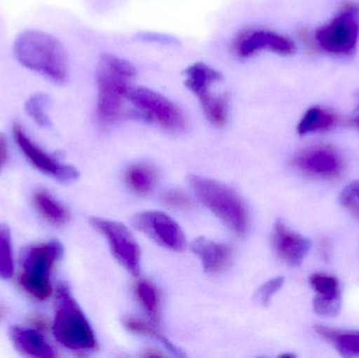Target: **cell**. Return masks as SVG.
<instances>
[{"label": "cell", "mask_w": 359, "mask_h": 358, "mask_svg": "<svg viewBox=\"0 0 359 358\" xmlns=\"http://www.w3.org/2000/svg\"><path fill=\"white\" fill-rule=\"evenodd\" d=\"M48 102V97L46 94H36L25 103V111L27 115L42 128L50 125V119L46 111Z\"/></svg>", "instance_id": "cell-25"}, {"label": "cell", "mask_w": 359, "mask_h": 358, "mask_svg": "<svg viewBox=\"0 0 359 358\" xmlns=\"http://www.w3.org/2000/svg\"><path fill=\"white\" fill-rule=\"evenodd\" d=\"M191 250L200 258L203 268L209 275H217L229 268L233 252L226 244L198 237L191 243Z\"/></svg>", "instance_id": "cell-15"}, {"label": "cell", "mask_w": 359, "mask_h": 358, "mask_svg": "<svg viewBox=\"0 0 359 358\" xmlns=\"http://www.w3.org/2000/svg\"><path fill=\"white\" fill-rule=\"evenodd\" d=\"M273 246L283 262L289 266L297 267L309 254L311 244L309 240L291 230L284 222L278 220L274 225Z\"/></svg>", "instance_id": "cell-14"}, {"label": "cell", "mask_w": 359, "mask_h": 358, "mask_svg": "<svg viewBox=\"0 0 359 358\" xmlns=\"http://www.w3.org/2000/svg\"><path fill=\"white\" fill-rule=\"evenodd\" d=\"M126 100L143 117L156 122L166 132L181 134L187 128V120L178 105L156 90L143 86H130L126 92Z\"/></svg>", "instance_id": "cell-7"}, {"label": "cell", "mask_w": 359, "mask_h": 358, "mask_svg": "<svg viewBox=\"0 0 359 358\" xmlns=\"http://www.w3.org/2000/svg\"><path fill=\"white\" fill-rule=\"evenodd\" d=\"M320 248H322V254L325 260H329L331 256V246L328 240H323L322 243H320Z\"/></svg>", "instance_id": "cell-32"}, {"label": "cell", "mask_w": 359, "mask_h": 358, "mask_svg": "<svg viewBox=\"0 0 359 358\" xmlns=\"http://www.w3.org/2000/svg\"><path fill=\"white\" fill-rule=\"evenodd\" d=\"M234 50L242 58H248L263 50L289 56L297 50V46L291 38L282 34L268 29H250L238 36Z\"/></svg>", "instance_id": "cell-11"}, {"label": "cell", "mask_w": 359, "mask_h": 358, "mask_svg": "<svg viewBox=\"0 0 359 358\" xmlns=\"http://www.w3.org/2000/svg\"><path fill=\"white\" fill-rule=\"evenodd\" d=\"M6 315V310H4V308H2L1 306H0V319H2V317Z\"/></svg>", "instance_id": "cell-33"}, {"label": "cell", "mask_w": 359, "mask_h": 358, "mask_svg": "<svg viewBox=\"0 0 359 358\" xmlns=\"http://www.w3.org/2000/svg\"><path fill=\"white\" fill-rule=\"evenodd\" d=\"M316 331L327 340L333 343L341 357H359V331L333 329L325 326H316Z\"/></svg>", "instance_id": "cell-17"}, {"label": "cell", "mask_w": 359, "mask_h": 358, "mask_svg": "<svg viewBox=\"0 0 359 358\" xmlns=\"http://www.w3.org/2000/svg\"><path fill=\"white\" fill-rule=\"evenodd\" d=\"M133 224L162 247L174 252L185 249L186 237L183 230L176 221L163 212H140L133 218Z\"/></svg>", "instance_id": "cell-10"}, {"label": "cell", "mask_w": 359, "mask_h": 358, "mask_svg": "<svg viewBox=\"0 0 359 358\" xmlns=\"http://www.w3.org/2000/svg\"><path fill=\"white\" fill-rule=\"evenodd\" d=\"M163 202L168 207L177 210H188L192 207V202L185 193L178 191H170L163 195Z\"/></svg>", "instance_id": "cell-29"}, {"label": "cell", "mask_w": 359, "mask_h": 358, "mask_svg": "<svg viewBox=\"0 0 359 358\" xmlns=\"http://www.w3.org/2000/svg\"><path fill=\"white\" fill-rule=\"evenodd\" d=\"M135 76L136 69L128 60L111 54L101 57L96 71L97 116L103 125L114 123L123 115L126 92Z\"/></svg>", "instance_id": "cell-2"}, {"label": "cell", "mask_w": 359, "mask_h": 358, "mask_svg": "<svg viewBox=\"0 0 359 358\" xmlns=\"http://www.w3.org/2000/svg\"><path fill=\"white\" fill-rule=\"evenodd\" d=\"M53 332L55 338L69 350L92 351L97 348L96 336L90 323L69 287L63 284L56 292Z\"/></svg>", "instance_id": "cell-4"}, {"label": "cell", "mask_w": 359, "mask_h": 358, "mask_svg": "<svg viewBox=\"0 0 359 358\" xmlns=\"http://www.w3.org/2000/svg\"><path fill=\"white\" fill-rule=\"evenodd\" d=\"M359 40V6L347 4L328 25L316 32L320 50L337 56H348L356 50Z\"/></svg>", "instance_id": "cell-8"}, {"label": "cell", "mask_w": 359, "mask_h": 358, "mask_svg": "<svg viewBox=\"0 0 359 358\" xmlns=\"http://www.w3.org/2000/svg\"><path fill=\"white\" fill-rule=\"evenodd\" d=\"M13 135L22 153L40 172L50 174L60 182L65 183L73 182L79 178V172L75 167L58 163L39 147L36 146L18 124H15L13 128Z\"/></svg>", "instance_id": "cell-12"}, {"label": "cell", "mask_w": 359, "mask_h": 358, "mask_svg": "<svg viewBox=\"0 0 359 358\" xmlns=\"http://www.w3.org/2000/svg\"><path fill=\"white\" fill-rule=\"evenodd\" d=\"M17 60L32 71L57 84H65L69 78L67 50L56 38L40 31H27L15 40Z\"/></svg>", "instance_id": "cell-1"}, {"label": "cell", "mask_w": 359, "mask_h": 358, "mask_svg": "<svg viewBox=\"0 0 359 358\" xmlns=\"http://www.w3.org/2000/svg\"><path fill=\"white\" fill-rule=\"evenodd\" d=\"M63 256L60 242L50 241L29 246L20 254L19 285L36 300L46 301L52 294L50 273L57 261Z\"/></svg>", "instance_id": "cell-5"}, {"label": "cell", "mask_w": 359, "mask_h": 358, "mask_svg": "<svg viewBox=\"0 0 359 358\" xmlns=\"http://www.w3.org/2000/svg\"><path fill=\"white\" fill-rule=\"evenodd\" d=\"M10 338L15 348L31 357L52 358L56 357L54 349L44 340L40 332L20 327L10 329Z\"/></svg>", "instance_id": "cell-16"}, {"label": "cell", "mask_w": 359, "mask_h": 358, "mask_svg": "<svg viewBox=\"0 0 359 358\" xmlns=\"http://www.w3.org/2000/svg\"><path fill=\"white\" fill-rule=\"evenodd\" d=\"M123 324L130 331L135 332V333L142 334V336H149V338H154V340L159 342L160 344L163 345L172 354L180 355V357H181V351H180L175 345H172V342H170L165 336L156 331L153 327L147 325V323L141 321V319H135V317H128V319H123Z\"/></svg>", "instance_id": "cell-24"}, {"label": "cell", "mask_w": 359, "mask_h": 358, "mask_svg": "<svg viewBox=\"0 0 359 358\" xmlns=\"http://www.w3.org/2000/svg\"><path fill=\"white\" fill-rule=\"evenodd\" d=\"M90 225L102 233L109 242L116 260L128 273L137 277L140 273V247L128 227L107 219H90Z\"/></svg>", "instance_id": "cell-9"}, {"label": "cell", "mask_w": 359, "mask_h": 358, "mask_svg": "<svg viewBox=\"0 0 359 358\" xmlns=\"http://www.w3.org/2000/svg\"><path fill=\"white\" fill-rule=\"evenodd\" d=\"M341 298L337 300H324L314 298L313 309L318 315L322 317H334L341 312Z\"/></svg>", "instance_id": "cell-28"}, {"label": "cell", "mask_w": 359, "mask_h": 358, "mask_svg": "<svg viewBox=\"0 0 359 358\" xmlns=\"http://www.w3.org/2000/svg\"><path fill=\"white\" fill-rule=\"evenodd\" d=\"M8 160V144L4 134H0V170L6 165Z\"/></svg>", "instance_id": "cell-30"}, {"label": "cell", "mask_w": 359, "mask_h": 358, "mask_svg": "<svg viewBox=\"0 0 359 358\" xmlns=\"http://www.w3.org/2000/svg\"><path fill=\"white\" fill-rule=\"evenodd\" d=\"M339 200L344 207L351 210L354 214H359V181L348 185L341 191Z\"/></svg>", "instance_id": "cell-27"}, {"label": "cell", "mask_w": 359, "mask_h": 358, "mask_svg": "<svg viewBox=\"0 0 359 358\" xmlns=\"http://www.w3.org/2000/svg\"><path fill=\"white\" fill-rule=\"evenodd\" d=\"M136 294L139 302L142 305L151 321L154 323H159L161 305H160L159 292L156 286L147 280H141L137 283Z\"/></svg>", "instance_id": "cell-21"}, {"label": "cell", "mask_w": 359, "mask_h": 358, "mask_svg": "<svg viewBox=\"0 0 359 358\" xmlns=\"http://www.w3.org/2000/svg\"><path fill=\"white\" fill-rule=\"evenodd\" d=\"M34 204L38 212L48 222L62 225L69 220V212L46 191H37L34 195Z\"/></svg>", "instance_id": "cell-20"}, {"label": "cell", "mask_w": 359, "mask_h": 358, "mask_svg": "<svg viewBox=\"0 0 359 358\" xmlns=\"http://www.w3.org/2000/svg\"><path fill=\"white\" fill-rule=\"evenodd\" d=\"M309 282L316 291V298L324 300L341 298V287L337 277L323 273H314L310 277Z\"/></svg>", "instance_id": "cell-23"}, {"label": "cell", "mask_w": 359, "mask_h": 358, "mask_svg": "<svg viewBox=\"0 0 359 358\" xmlns=\"http://www.w3.org/2000/svg\"><path fill=\"white\" fill-rule=\"evenodd\" d=\"M285 279L283 277H274L266 282L259 290H257V298L263 306H269L273 296L282 289L284 286Z\"/></svg>", "instance_id": "cell-26"}, {"label": "cell", "mask_w": 359, "mask_h": 358, "mask_svg": "<svg viewBox=\"0 0 359 358\" xmlns=\"http://www.w3.org/2000/svg\"><path fill=\"white\" fill-rule=\"evenodd\" d=\"M12 237L10 228L0 224V277L8 280L14 275Z\"/></svg>", "instance_id": "cell-22"}, {"label": "cell", "mask_w": 359, "mask_h": 358, "mask_svg": "<svg viewBox=\"0 0 359 358\" xmlns=\"http://www.w3.org/2000/svg\"><path fill=\"white\" fill-rule=\"evenodd\" d=\"M337 116L331 111L320 106L311 107L306 111L299 121L297 132L299 135H307L310 132L329 130L337 123Z\"/></svg>", "instance_id": "cell-19"}, {"label": "cell", "mask_w": 359, "mask_h": 358, "mask_svg": "<svg viewBox=\"0 0 359 358\" xmlns=\"http://www.w3.org/2000/svg\"><path fill=\"white\" fill-rule=\"evenodd\" d=\"M126 180L128 187L138 195H149L155 188L157 174L151 166L135 164L126 170Z\"/></svg>", "instance_id": "cell-18"}, {"label": "cell", "mask_w": 359, "mask_h": 358, "mask_svg": "<svg viewBox=\"0 0 359 358\" xmlns=\"http://www.w3.org/2000/svg\"><path fill=\"white\" fill-rule=\"evenodd\" d=\"M222 80V74L205 63H194L185 71L186 88L198 97L207 120L217 128L226 125L229 113L227 92L215 94L211 90V88Z\"/></svg>", "instance_id": "cell-6"}, {"label": "cell", "mask_w": 359, "mask_h": 358, "mask_svg": "<svg viewBox=\"0 0 359 358\" xmlns=\"http://www.w3.org/2000/svg\"><path fill=\"white\" fill-rule=\"evenodd\" d=\"M293 163L301 172L322 178H332L343 170L341 156L327 146L305 149L295 156Z\"/></svg>", "instance_id": "cell-13"}, {"label": "cell", "mask_w": 359, "mask_h": 358, "mask_svg": "<svg viewBox=\"0 0 359 358\" xmlns=\"http://www.w3.org/2000/svg\"><path fill=\"white\" fill-rule=\"evenodd\" d=\"M188 183L198 201L234 233L244 235L248 231V209L236 191L217 181L196 174L188 177Z\"/></svg>", "instance_id": "cell-3"}, {"label": "cell", "mask_w": 359, "mask_h": 358, "mask_svg": "<svg viewBox=\"0 0 359 358\" xmlns=\"http://www.w3.org/2000/svg\"><path fill=\"white\" fill-rule=\"evenodd\" d=\"M31 323L35 326L38 329L41 330V331H44V330L48 328V322L44 317H35L32 319Z\"/></svg>", "instance_id": "cell-31"}]
</instances>
